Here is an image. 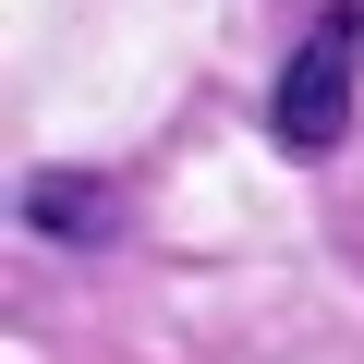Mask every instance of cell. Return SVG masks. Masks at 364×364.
Returning a JSON list of instances; mask_svg holds the SVG:
<instances>
[{
    "label": "cell",
    "mask_w": 364,
    "mask_h": 364,
    "mask_svg": "<svg viewBox=\"0 0 364 364\" xmlns=\"http://www.w3.org/2000/svg\"><path fill=\"white\" fill-rule=\"evenodd\" d=\"M352 97H364V0H328V13L291 37L279 85H267V134L279 158H328L352 134Z\"/></svg>",
    "instance_id": "6da1fadb"
},
{
    "label": "cell",
    "mask_w": 364,
    "mask_h": 364,
    "mask_svg": "<svg viewBox=\"0 0 364 364\" xmlns=\"http://www.w3.org/2000/svg\"><path fill=\"white\" fill-rule=\"evenodd\" d=\"M25 219H37L49 243H109V231H122L109 182H85V170H37V182H25Z\"/></svg>",
    "instance_id": "7a4b0ae2"
}]
</instances>
